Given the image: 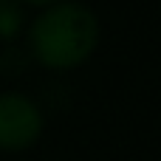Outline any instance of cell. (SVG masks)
Here are the masks:
<instances>
[{
  "label": "cell",
  "instance_id": "obj_3",
  "mask_svg": "<svg viewBox=\"0 0 161 161\" xmlns=\"http://www.w3.org/2000/svg\"><path fill=\"white\" fill-rule=\"evenodd\" d=\"M23 28V8L20 0H0V40L17 37Z\"/></svg>",
  "mask_w": 161,
  "mask_h": 161
},
{
  "label": "cell",
  "instance_id": "obj_4",
  "mask_svg": "<svg viewBox=\"0 0 161 161\" xmlns=\"http://www.w3.org/2000/svg\"><path fill=\"white\" fill-rule=\"evenodd\" d=\"M28 3H37V6H45V3H54V0H28Z\"/></svg>",
  "mask_w": 161,
  "mask_h": 161
},
{
  "label": "cell",
  "instance_id": "obj_2",
  "mask_svg": "<svg viewBox=\"0 0 161 161\" xmlns=\"http://www.w3.org/2000/svg\"><path fill=\"white\" fill-rule=\"evenodd\" d=\"M42 130L40 108L23 93H0V150L17 153L37 142Z\"/></svg>",
  "mask_w": 161,
  "mask_h": 161
},
{
  "label": "cell",
  "instance_id": "obj_1",
  "mask_svg": "<svg viewBox=\"0 0 161 161\" xmlns=\"http://www.w3.org/2000/svg\"><path fill=\"white\" fill-rule=\"evenodd\" d=\"M28 42L48 68H71L91 57L99 42V20L82 3H57L34 17Z\"/></svg>",
  "mask_w": 161,
  "mask_h": 161
}]
</instances>
